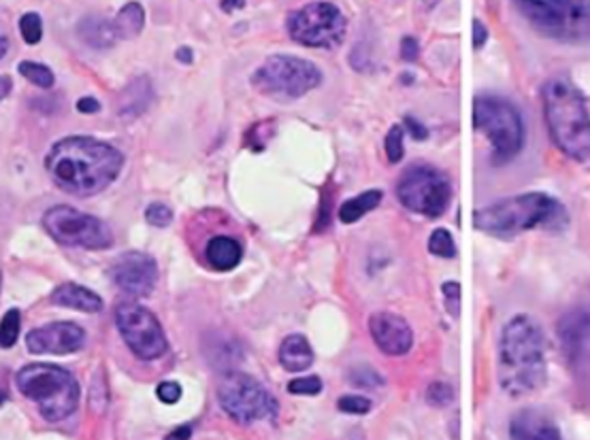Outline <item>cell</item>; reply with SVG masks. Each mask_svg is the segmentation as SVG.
<instances>
[{
	"label": "cell",
	"instance_id": "43",
	"mask_svg": "<svg viewBox=\"0 0 590 440\" xmlns=\"http://www.w3.org/2000/svg\"><path fill=\"white\" fill-rule=\"evenodd\" d=\"M9 92H11V79L0 75V101H5V98L9 96Z\"/></svg>",
	"mask_w": 590,
	"mask_h": 440
},
{
	"label": "cell",
	"instance_id": "4",
	"mask_svg": "<svg viewBox=\"0 0 590 440\" xmlns=\"http://www.w3.org/2000/svg\"><path fill=\"white\" fill-rule=\"evenodd\" d=\"M550 139L569 160H590V111L586 98L569 79L555 77L542 88Z\"/></svg>",
	"mask_w": 590,
	"mask_h": 440
},
{
	"label": "cell",
	"instance_id": "27",
	"mask_svg": "<svg viewBox=\"0 0 590 440\" xmlns=\"http://www.w3.org/2000/svg\"><path fill=\"white\" fill-rule=\"evenodd\" d=\"M20 324L22 315L17 308H11V311L5 313L3 321H0V347L3 349H9L17 343V337H20Z\"/></svg>",
	"mask_w": 590,
	"mask_h": 440
},
{
	"label": "cell",
	"instance_id": "45",
	"mask_svg": "<svg viewBox=\"0 0 590 440\" xmlns=\"http://www.w3.org/2000/svg\"><path fill=\"white\" fill-rule=\"evenodd\" d=\"M190 434H192V430H190V427H188V425H185V427H182V430L173 432V434H171V436H173V438H184V436H190Z\"/></svg>",
	"mask_w": 590,
	"mask_h": 440
},
{
	"label": "cell",
	"instance_id": "36",
	"mask_svg": "<svg viewBox=\"0 0 590 440\" xmlns=\"http://www.w3.org/2000/svg\"><path fill=\"white\" fill-rule=\"evenodd\" d=\"M145 220L150 221L152 226L165 228L173 221V210L166 207V204H160V202L150 204V207H147V210H145Z\"/></svg>",
	"mask_w": 590,
	"mask_h": 440
},
{
	"label": "cell",
	"instance_id": "12",
	"mask_svg": "<svg viewBox=\"0 0 590 440\" xmlns=\"http://www.w3.org/2000/svg\"><path fill=\"white\" fill-rule=\"evenodd\" d=\"M43 226L55 243L82 249H107L114 243L109 226L95 215L58 204L43 217Z\"/></svg>",
	"mask_w": 590,
	"mask_h": 440
},
{
	"label": "cell",
	"instance_id": "21",
	"mask_svg": "<svg viewBox=\"0 0 590 440\" xmlns=\"http://www.w3.org/2000/svg\"><path fill=\"white\" fill-rule=\"evenodd\" d=\"M279 364L288 373H303L314 364V349L303 334H290L279 345Z\"/></svg>",
	"mask_w": 590,
	"mask_h": 440
},
{
	"label": "cell",
	"instance_id": "8",
	"mask_svg": "<svg viewBox=\"0 0 590 440\" xmlns=\"http://www.w3.org/2000/svg\"><path fill=\"white\" fill-rule=\"evenodd\" d=\"M254 88L266 96L292 101L305 96L322 83V73L314 62L296 55H271L254 73Z\"/></svg>",
	"mask_w": 590,
	"mask_h": 440
},
{
	"label": "cell",
	"instance_id": "7",
	"mask_svg": "<svg viewBox=\"0 0 590 440\" xmlns=\"http://www.w3.org/2000/svg\"><path fill=\"white\" fill-rule=\"evenodd\" d=\"M526 22L545 39L584 43L590 39V0H514Z\"/></svg>",
	"mask_w": 590,
	"mask_h": 440
},
{
	"label": "cell",
	"instance_id": "38",
	"mask_svg": "<svg viewBox=\"0 0 590 440\" xmlns=\"http://www.w3.org/2000/svg\"><path fill=\"white\" fill-rule=\"evenodd\" d=\"M403 128H405V132L412 134L415 141H425V139H428V130H426L425 123H420V122L415 120V117H412V115H405V117H403Z\"/></svg>",
	"mask_w": 590,
	"mask_h": 440
},
{
	"label": "cell",
	"instance_id": "16",
	"mask_svg": "<svg viewBox=\"0 0 590 440\" xmlns=\"http://www.w3.org/2000/svg\"><path fill=\"white\" fill-rule=\"evenodd\" d=\"M85 345V332L82 326L73 321H54L36 330L28 332L26 347L35 356H68Z\"/></svg>",
	"mask_w": 590,
	"mask_h": 440
},
{
	"label": "cell",
	"instance_id": "24",
	"mask_svg": "<svg viewBox=\"0 0 590 440\" xmlns=\"http://www.w3.org/2000/svg\"><path fill=\"white\" fill-rule=\"evenodd\" d=\"M384 194L380 190H369V191H363V194H358L356 198H350V200H345L344 204L339 207V221H344V224H356L360 217H365L366 213H371V210L377 209V204L382 202Z\"/></svg>",
	"mask_w": 590,
	"mask_h": 440
},
{
	"label": "cell",
	"instance_id": "33",
	"mask_svg": "<svg viewBox=\"0 0 590 440\" xmlns=\"http://www.w3.org/2000/svg\"><path fill=\"white\" fill-rule=\"evenodd\" d=\"M455 400V389L448 383H433L426 389V402L431 406H448Z\"/></svg>",
	"mask_w": 590,
	"mask_h": 440
},
{
	"label": "cell",
	"instance_id": "30",
	"mask_svg": "<svg viewBox=\"0 0 590 440\" xmlns=\"http://www.w3.org/2000/svg\"><path fill=\"white\" fill-rule=\"evenodd\" d=\"M339 411L345 413V415H366L371 413V400L365 398V396H356V394H347V396H341L339 402H337Z\"/></svg>",
	"mask_w": 590,
	"mask_h": 440
},
{
	"label": "cell",
	"instance_id": "1",
	"mask_svg": "<svg viewBox=\"0 0 590 440\" xmlns=\"http://www.w3.org/2000/svg\"><path fill=\"white\" fill-rule=\"evenodd\" d=\"M124 156L109 142L92 136H68L55 142L45 158V169L62 191L88 198L101 194L120 177Z\"/></svg>",
	"mask_w": 590,
	"mask_h": 440
},
{
	"label": "cell",
	"instance_id": "11",
	"mask_svg": "<svg viewBox=\"0 0 590 440\" xmlns=\"http://www.w3.org/2000/svg\"><path fill=\"white\" fill-rule=\"evenodd\" d=\"M225 413L241 425H250L254 421L275 419L279 405L263 383L244 373H226L217 389Z\"/></svg>",
	"mask_w": 590,
	"mask_h": 440
},
{
	"label": "cell",
	"instance_id": "44",
	"mask_svg": "<svg viewBox=\"0 0 590 440\" xmlns=\"http://www.w3.org/2000/svg\"><path fill=\"white\" fill-rule=\"evenodd\" d=\"M177 60L184 62V64H190V62H192V52H190V49L188 47L177 49Z\"/></svg>",
	"mask_w": 590,
	"mask_h": 440
},
{
	"label": "cell",
	"instance_id": "18",
	"mask_svg": "<svg viewBox=\"0 0 590 440\" xmlns=\"http://www.w3.org/2000/svg\"><path fill=\"white\" fill-rule=\"evenodd\" d=\"M509 436L515 440H556L561 438V432L555 421L545 417L544 413L525 408L509 421Z\"/></svg>",
	"mask_w": 590,
	"mask_h": 440
},
{
	"label": "cell",
	"instance_id": "20",
	"mask_svg": "<svg viewBox=\"0 0 590 440\" xmlns=\"http://www.w3.org/2000/svg\"><path fill=\"white\" fill-rule=\"evenodd\" d=\"M241 256H244V249H241L239 240L233 237H214L209 239L207 247H205V259L217 272L237 269Z\"/></svg>",
	"mask_w": 590,
	"mask_h": 440
},
{
	"label": "cell",
	"instance_id": "5",
	"mask_svg": "<svg viewBox=\"0 0 590 440\" xmlns=\"http://www.w3.org/2000/svg\"><path fill=\"white\" fill-rule=\"evenodd\" d=\"M20 392L39 406V413L49 424H58L75 413L82 389L75 376L54 364H28L15 375Z\"/></svg>",
	"mask_w": 590,
	"mask_h": 440
},
{
	"label": "cell",
	"instance_id": "46",
	"mask_svg": "<svg viewBox=\"0 0 590 440\" xmlns=\"http://www.w3.org/2000/svg\"><path fill=\"white\" fill-rule=\"evenodd\" d=\"M7 49H9V41L5 39L3 34H0V58H3V55L7 54Z\"/></svg>",
	"mask_w": 590,
	"mask_h": 440
},
{
	"label": "cell",
	"instance_id": "39",
	"mask_svg": "<svg viewBox=\"0 0 590 440\" xmlns=\"http://www.w3.org/2000/svg\"><path fill=\"white\" fill-rule=\"evenodd\" d=\"M420 55V45L418 41L414 39V36H405V39L401 41V58L405 62H415Z\"/></svg>",
	"mask_w": 590,
	"mask_h": 440
},
{
	"label": "cell",
	"instance_id": "3",
	"mask_svg": "<svg viewBox=\"0 0 590 440\" xmlns=\"http://www.w3.org/2000/svg\"><path fill=\"white\" fill-rule=\"evenodd\" d=\"M477 230L496 239H514L520 232L535 230H563L569 224L567 209L561 200L542 191H529L503 198L488 207L477 209L474 215Z\"/></svg>",
	"mask_w": 590,
	"mask_h": 440
},
{
	"label": "cell",
	"instance_id": "26",
	"mask_svg": "<svg viewBox=\"0 0 590 440\" xmlns=\"http://www.w3.org/2000/svg\"><path fill=\"white\" fill-rule=\"evenodd\" d=\"M17 71H20V75L26 77L30 83L39 85L43 90H49L55 82L54 73L49 71V66L39 64V62H22V64L17 66Z\"/></svg>",
	"mask_w": 590,
	"mask_h": 440
},
{
	"label": "cell",
	"instance_id": "9",
	"mask_svg": "<svg viewBox=\"0 0 590 440\" xmlns=\"http://www.w3.org/2000/svg\"><path fill=\"white\" fill-rule=\"evenodd\" d=\"M290 39L303 47L335 49L345 39L347 22L344 11L326 0H315L292 11L285 22Z\"/></svg>",
	"mask_w": 590,
	"mask_h": 440
},
{
	"label": "cell",
	"instance_id": "13",
	"mask_svg": "<svg viewBox=\"0 0 590 440\" xmlns=\"http://www.w3.org/2000/svg\"><path fill=\"white\" fill-rule=\"evenodd\" d=\"M115 324L124 343L139 359L150 362V359L163 357L169 349L163 326L145 307L135 305V302H122L115 308Z\"/></svg>",
	"mask_w": 590,
	"mask_h": 440
},
{
	"label": "cell",
	"instance_id": "28",
	"mask_svg": "<svg viewBox=\"0 0 590 440\" xmlns=\"http://www.w3.org/2000/svg\"><path fill=\"white\" fill-rule=\"evenodd\" d=\"M428 251H431L433 256H439L445 259L456 258L455 239H452V234L445 230V228H437V230H433L431 239H428Z\"/></svg>",
	"mask_w": 590,
	"mask_h": 440
},
{
	"label": "cell",
	"instance_id": "22",
	"mask_svg": "<svg viewBox=\"0 0 590 440\" xmlns=\"http://www.w3.org/2000/svg\"><path fill=\"white\" fill-rule=\"evenodd\" d=\"M150 103H152L150 79L139 77L136 82H133L126 90H124L117 113H120L122 117H126V120H133V117L141 115Z\"/></svg>",
	"mask_w": 590,
	"mask_h": 440
},
{
	"label": "cell",
	"instance_id": "34",
	"mask_svg": "<svg viewBox=\"0 0 590 440\" xmlns=\"http://www.w3.org/2000/svg\"><path fill=\"white\" fill-rule=\"evenodd\" d=\"M350 381L354 383V386H358L363 389L384 386V379L380 376V373H377V370H374V368H369V366H360V368L352 370Z\"/></svg>",
	"mask_w": 590,
	"mask_h": 440
},
{
	"label": "cell",
	"instance_id": "25",
	"mask_svg": "<svg viewBox=\"0 0 590 440\" xmlns=\"http://www.w3.org/2000/svg\"><path fill=\"white\" fill-rule=\"evenodd\" d=\"M143 26H145V11L139 3H128L117 11L114 20L117 39H135L136 34H141Z\"/></svg>",
	"mask_w": 590,
	"mask_h": 440
},
{
	"label": "cell",
	"instance_id": "6",
	"mask_svg": "<svg viewBox=\"0 0 590 440\" xmlns=\"http://www.w3.org/2000/svg\"><path fill=\"white\" fill-rule=\"evenodd\" d=\"M474 126L493 145L490 162L505 166L518 158L525 147V122L514 103L501 96H477L474 103Z\"/></svg>",
	"mask_w": 590,
	"mask_h": 440
},
{
	"label": "cell",
	"instance_id": "47",
	"mask_svg": "<svg viewBox=\"0 0 590 440\" xmlns=\"http://www.w3.org/2000/svg\"><path fill=\"white\" fill-rule=\"evenodd\" d=\"M5 402H7V394H5V389H0V406H3Z\"/></svg>",
	"mask_w": 590,
	"mask_h": 440
},
{
	"label": "cell",
	"instance_id": "2",
	"mask_svg": "<svg viewBox=\"0 0 590 440\" xmlns=\"http://www.w3.org/2000/svg\"><path fill=\"white\" fill-rule=\"evenodd\" d=\"M548 381L545 337L529 315H515L503 326L499 340V386L520 398L539 392Z\"/></svg>",
	"mask_w": 590,
	"mask_h": 440
},
{
	"label": "cell",
	"instance_id": "37",
	"mask_svg": "<svg viewBox=\"0 0 590 440\" xmlns=\"http://www.w3.org/2000/svg\"><path fill=\"white\" fill-rule=\"evenodd\" d=\"M156 396L160 402H165V405H175V402L182 398V387L173 381H165L158 386Z\"/></svg>",
	"mask_w": 590,
	"mask_h": 440
},
{
	"label": "cell",
	"instance_id": "32",
	"mask_svg": "<svg viewBox=\"0 0 590 440\" xmlns=\"http://www.w3.org/2000/svg\"><path fill=\"white\" fill-rule=\"evenodd\" d=\"M20 30H22L24 41H26L28 45H36V43H39L41 36H43V22H41V17L36 15V14L22 15Z\"/></svg>",
	"mask_w": 590,
	"mask_h": 440
},
{
	"label": "cell",
	"instance_id": "29",
	"mask_svg": "<svg viewBox=\"0 0 590 440\" xmlns=\"http://www.w3.org/2000/svg\"><path fill=\"white\" fill-rule=\"evenodd\" d=\"M405 128L403 126H393L388 130L386 139H384V150H386V158L390 164H399L403 156H405Z\"/></svg>",
	"mask_w": 590,
	"mask_h": 440
},
{
	"label": "cell",
	"instance_id": "17",
	"mask_svg": "<svg viewBox=\"0 0 590 440\" xmlns=\"http://www.w3.org/2000/svg\"><path fill=\"white\" fill-rule=\"evenodd\" d=\"M369 332L377 349L386 356H405L414 345V332L409 324L395 313H375L369 318Z\"/></svg>",
	"mask_w": 590,
	"mask_h": 440
},
{
	"label": "cell",
	"instance_id": "41",
	"mask_svg": "<svg viewBox=\"0 0 590 440\" xmlns=\"http://www.w3.org/2000/svg\"><path fill=\"white\" fill-rule=\"evenodd\" d=\"M98 109H101V103L96 101V98H82V101L77 103V111L79 113H85V115H90V113H98Z\"/></svg>",
	"mask_w": 590,
	"mask_h": 440
},
{
	"label": "cell",
	"instance_id": "19",
	"mask_svg": "<svg viewBox=\"0 0 590 440\" xmlns=\"http://www.w3.org/2000/svg\"><path fill=\"white\" fill-rule=\"evenodd\" d=\"M52 302L58 307L75 308V311H84V313L103 311L101 296L77 283H65L60 285L58 289H54Z\"/></svg>",
	"mask_w": 590,
	"mask_h": 440
},
{
	"label": "cell",
	"instance_id": "48",
	"mask_svg": "<svg viewBox=\"0 0 590 440\" xmlns=\"http://www.w3.org/2000/svg\"><path fill=\"white\" fill-rule=\"evenodd\" d=\"M0 283H3V277H0Z\"/></svg>",
	"mask_w": 590,
	"mask_h": 440
},
{
	"label": "cell",
	"instance_id": "31",
	"mask_svg": "<svg viewBox=\"0 0 590 440\" xmlns=\"http://www.w3.org/2000/svg\"><path fill=\"white\" fill-rule=\"evenodd\" d=\"M288 392L295 396H318L322 392V379L315 375L292 379L288 383Z\"/></svg>",
	"mask_w": 590,
	"mask_h": 440
},
{
	"label": "cell",
	"instance_id": "42",
	"mask_svg": "<svg viewBox=\"0 0 590 440\" xmlns=\"http://www.w3.org/2000/svg\"><path fill=\"white\" fill-rule=\"evenodd\" d=\"M220 7L226 11V14H233V11H239L245 7V0H222Z\"/></svg>",
	"mask_w": 590,
	"mask_h": 440
},
{
	"label": "cell",
	"instance_id": "15",
	"mask_svg": "<svg viewBox=\"0 0 590 440\" xmlns=\"http://www.w3.org/2000/svg\"><path fill=\"white\" fill-rule=\"evenodd\" d=\"M109 272L117 288L135 298L150 296L158 279V266L154 258L141 251L124 253L111 264Z\"/></svg>",
	"mask_w": 590,
	"mask_h": 440
},
{
	"label": "cell",
	"instance_id": "10",
	"mask_svg": "<svg viewBox=\"0 0 590 440\" xmlns=\"http://www.w3.org/2000/svg\"><path fill=\"white\" fill-rule=\"evenodd\" d=\"M396 198L412 213L439 217L452 200V183L448 175L428 164H414L396 181Z\"/></svg>",
	"mask_w": 590,
	"mask_h": 440
},
{
	"label": "cell",
	"instance_id": "23",
	"mask_svg": "<svg viewBox=\"0 0 590 440\" xmlns=\"http://www.w3.org/2000/svg\"><path fill=\"white\" fill-rule=\"evenodd\" d=\"M79 34H82V39L95 49L114 47V43L117 39L114 24H109L107 20H103V17L98 15H90L79 22Z\"/></svg>",
	"mask_w": 590,
	"mask_h": 440
},
{
	"label": "cell",
	"instance_id": "40",
	"mask_svg": "<svg viewBox=\"0 0 590 440\" xmlns=\"http://www.w3.org/2000/svg\"><path fill=\"white\" fill-rule=\"evenodd\" d=\"M471 39H474V49H482L488 43V28L484 26L480 20H474V33H471Z\"/></svg>",
	"mask_w": 590,
	"mask_h": 440
},
{
	"label": "cell",
	"instance_id": "14",
	"mask_svg": "<svg viewBox=\"0 0 590 440\" xmlns=\"http://www.w3.org/2000/svg\"><path fill=\"white\" fill-rule=\"evenodd\" d=\"M558 338L569 370L577 379H590V311L575 308L558 324Z\"/></svg>",
	"mask_w": 590,
	"mask_h": 440
},
{
	"label": "cell",
	"instance_id": "35",
	"mask_svg": "<svg viewBox=\"0 0 590 440\" xmlns=\"http://www.w3.org/2000/svg\"><path fill=\"white\" fill-rule=\"evenodd\" d=\"M441 291H444L445 308H448V313L452 318H458V313H461V285L456 281H445L441 285Z\"/></svg>",
	"mask_w": 590,
	"mask_h": 440
}]
</instances>
